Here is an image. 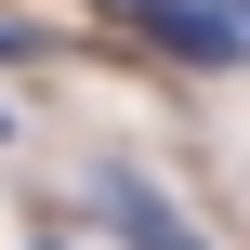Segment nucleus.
<instances>
[{"label": "nucleus", "instance_id": "obj_1", "mask_svg": "<svg viewBox=\"0 0 250 250\" xmlns=\"http://www.w3.org/2000/svg\"><path fill=\"white\" fill-rule=\"evenodd\" d=\"M92 224H105L119 250H211L171 198H158V185H145V171H132V158H105V171H92Z\"/></svg>", "mask_w": 250, "mask_h": 250}, {"label": "nucleus", "instance_id": "obj_2", "mask_svg": "<svg viewBox=\"0 0 250 250\" xmlns=\"http://www.w3.org/2000/svg\"><path fill=\"white\" fill-rule=\"evenodd\" d=\"M119 13L185 66H250V13H224V0H119Z\"/></svg>", "mask_w": 250, "mask_h": 250}, {"label": "nucleus", "instance_id": "obj_3", "mask_svg": "<svg viewBox=\"0 0 250 250\" xmlns=\"http://www.w3.org/2000/svg\"><path fill=\"white\" fill-rule=\"evenodd\" d=\"M40 53H53V40H40V26H13V13H0V66H40Z\"/></svg>", "mask_w": 250, "mask_h": 250}, {"label": "nucleus", "instance_id": "obj_4", "mask_svg": "<svg viewBox=\"0 0 250 250\" xmlns=\"http://www.w3.org/2000/svg\"><path fill=\"white\" fill-rule=\"evenodd\" d=\"M40 250H66V237H40Z\"/></svg>", "mask_w": 250, "mask_h": 250}, {"label": "nucleus", "instance_id": "obj_5", "mask_svg": "<svg viewBox=\"0 0 250 250\" xmlns=\"http://www.w3.org/2000/svg\"><path fill=\"white\" fill-rule=\"evenodd\" d=\"M0 132H13V119H0Z\"/></svg>", "mask_w": 250, "mask_h": 250}]
</instances>
